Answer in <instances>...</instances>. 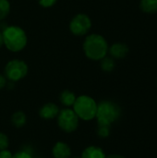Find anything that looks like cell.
I'll list each match as a JSON object with an SVG mask.
<instances>
[{"instance_id":"cell-1","label":"cell","mask_w":157,"mask_h":158,"mask_svg":"<svg viewBox=\"0 0 157 158\" xmlns=\"http://www.w3.org/2000/svg\"><path fill=\"white\" fill-rule=\"evenodd\" d=\"M108 43L105 38L97 33L88 35L83 43L82 48L87 58L93 61H100L108 53Z\"/></svg>"},{"instance_id":"cell-2","label":"cell","mask_w":157,"mask_h":158,"mask_svg":"<svg viewBox=\"0 0 157 158\" xmlns=\"http://www.w3.org/2000/svg\"><path fill=\"white\" fill-rule=\"evenodd\" d=\"M3 41L4 45L7 50L13 53L19 52L23 50L28 43V38L25 31L15 25L7 26L3 31Z\"/></svg>"},{"instance_id":"cell-3","label":"cell","mask_w":157,"mask_h":158,"mask_svg":"<svg viewBox=\"0 0 157 158\" xmlns=\"http://www.w3.org/2000/svg\"><path fill=\"white\" fill-rule=\"evenodd\" d=\"M122 114L121 107L114 101L103 100L97 104V112L95 118L98 124H105L112 126L118 121Z\"/></svg>"},{"instance_id":"cell-4","label":"cell","mask_w":157,"mask_h":158,"mask_svg":"<svg viewBox=\"0 0 157 158\" xmlns=\"http://www.w3.org/2000/svg\"><path fill=\"white\" fill-rule=\"evenodd\" d=\"M72 109L80 119L90 121L95 118L97 112V103L89 95H80L76 98Z\"/></svg>"},{"instance_id":"cell-5","label":"cell","mask_w":157,"mask_h":158,"mask_svg":"<svg viewBox=\"0 0 157 158\" xmlns=\"http://www.w3.org/2000/svg\"><path fill=\"white\" fill-rule=\"evenodd\" d=\"M56 122L62 131L66 133H71L77 131L80 123V118L72 108L65 107L63 109H60L56 117Z\"/></svg>"},{"instance_id":"cell-6","label":"cell","mask_w":157,"mask_h":158,"mask_svg":"<svg viewBox=\"0 0 157 158\" xmlns=\"http://www.w3.org/2000/svg\"><path fill=\"white\" fill-rule=\"evenodd\" d=\"M28 71V65L20 59H12L8 61L4 69L5 77L11 82H17L24 79L27 76Z\"/></svg>"},{"instance_id":"cell-7","label":"cell","mask_w":157,"mask_h":158,"mask_svg":"<svg viewBox=\"0 0 157 158\" xmlns=\"http://www.w3.org/2000/svg\"><path fill=\"white\" fill-rule=\"evenodd\" d=\"M92 28L90 17L84 13L77 14L69 22V31L75 36H83L89 32Z\"/></svg>"},{"instance_id":"cell-8","label":"cell","mask_w":157,"mask_h":158,"mask_svg":"<svg viewBox=\"0 0 157 158\" xmlns=\"http://www.w3.org/2000/svg\"><path fill=\"white\" fill-rule=\"evenodd\" d=\"M60 109L57 105L54 103H46L44 104L39 110V116L41 118L44 120H51L56 118Z\"/></svg>"},{"instance_id":"cell-9","label":"cell","mask_w":157,"mask_h":158,"mask_svg":"<svg viewBox=\"0 0 157 158\" xmlns=\"http://www.w3.org/2000/svg\"><path fill=\"white\" fill-rule=\"evenodd\" d=\"M130 48L124 43H115L110 47H108V53L114 59H122L129 54Z\"/></svg>"},{"instance_id":"cell-10","label":"cell","mask_w":157,"mask_h":158,"mask_svg":"<svg viewBox=\"0 0 157 158\" xmlns=\"http://www.w3.org/2000/svg\"><path fill=\"white\" fill-rule=\"evenodd\" d=\"M54 158H71V149L67 143L57 142L52 149Z\"/></svg>"},{"instance_id":"cell-11","label":"cell","mask_w":157,"mask_h":158,"mask_svg":"<svg viewBox=\"0 0 157 158\" xmlns=\"http://www.w3.org/2000/svg\"><path fill=\"white\" fill-rule=\"evenodd\" d=\"M81 158H106V155L101 147L91 145L83 150Z\"/></svg>"},{"instance_id":"cell-12","label":"cell","mask_w":157,"mask_h":158,"mask_svg":"<svg viewBox=\"0 0 157 158\" xmlns=\"http://www.w3.org/2000/svg\"><path fill=\"white\" fill-rule=\"evenodd\" d=\"M76 98V94L69 90H64L59 95V101L65 107H72Z\"/></svg>"},{"instance_id":"cell-13","label":"cell","mask_w":157,"mask_h":158,"mask_svg":"<svg viewBox=\"0 0 157 158\" xmlns=\"http://www.w3.org/2000/svg\"><path fill=\"white\" fill-rule=\"evenodd\" d=\"M140 8L146 14H156L157 0H141Z\"/></svg>"},{"instance_id":"cell-14","label":"cell","mask_w":157,"mask_h":158,"mask_svg":"<svg viewBox=\"0 0 157 158\" xmlns=\"http://www.w3.org/2000/svg\"><path fill=\"white\" fill-rule=\"evenodd\" d=\"M11 122L12 125L16 128H22L26 122H27V117L24 112L22 111H17L15 112L11 117Z\"/></svg>"},{"instance_id":"cell-15","label":"cell","mask_w":157,"mask_h":158,"mask_svg":"<svg viewBox=\"0 0 157 158\" xmlns=\"http://www.w3.org/2000/svg\"><path fill=\"white\" fill-rule=\"evenodd\" d=\"M100 66L103 71L105 72H111L114 70L115 67H116V63H115V59L111 56H105L104 58H102L100 60Z\"/></svg>"},{"instance_id":"cell-16","label":"cell","mask_w":157,"mask_h":158,"mask_svg":"<svg viewBox=\"0 0 157 158\" xmlns=\"http://www.w3.org/2000/svg\"><path fill=\"white\" fill-rule=\"evenodd\" d=\"M10 12V3L8 0H0V21L5 19Z\"/></svg>"},{"instance_id":"cell-17","label":"cell","mask_w":157,"mask_h":158,"mask_svg":"<svg viewBox=\"0 0 157 158\" xmlns=\"http://www.w3.org/2000/svg\"><path fill=\"white\" fill-rule=\"evenodd\" d=\"M111 133V126L110 125H105V124H98L97 128V135L102 138L105 139L109 137Z\"/></svg>"},{"instance_id":"cell-18","label":"cell","mask_w":157,"mask_h":158,"mask_svg":"<svg viewBox=\"0 0 157 158\" xmlns=\"http://www.w3.org/2000/svg\"><path fill=\"white\" fill-rule=\"evenodd\" d=\"M8 145H9L8 137L5 133L0 132V151L5 150V149H7Z\"/></svg>"},{"instance_id":"cell-19","label":"cell","mask_w":157,"mask_h":158,"mask_svg":"<svg viewBox=\"0 0 157 158\" xmlns=\"http://www.w3.org/2000/svg\"><path fill=\"white\" fill-rule=\"evenodd\" d=\"M37 1H38L39 5L42 7H44V8L52 7L57 2V0H37Z\"/></svg>"},{"instance_id":"cell-20","label":"cell","mask_w":157,"mask_h":158,"mask_svg":"<svg viewBox=\"0 0 157 158\" xmlns=\"http://www.w3.org/2000/svg\"><path fill=\"white\" fill-rule=\"evenodd\" d=\"M13 158H33V156L29 151L22 150V151H19L18 153L13 155Z\"/></svg>"},{"instance_id":"cell-21","label":"cell","mask_w":157,"mask_h":158,"mask_svg":"<svg viewBox=\"0 0 157 158\" xmlns=\"http://www.w3.org/2000/svg\"><path fill=\"white\" fill-rule=\"evenodd\" d=\"M0 158H13V155L9 150L5 149L0 151Z\"/></svg>"},{"instance_id":"cell-22","label":"cell","mask_w":157,"mask_h":158,"mask_svg":"<svg viewBox=\"0 0 157 158\" xmlns=\"http://www.w3.org/2000/svg\"><path fill=\"white\" fill-rule=\"evenodd\" d=\"M6 86V78L4 75L0 74V90L5 88Z\"/></svg>"},{"instance_id":"cell-23","label":"cell","mask_w":157,"mask_h":158,"mask_svg":"<svg viewBox=\"0 0 157 158\" xmlns=\"http://www.w3.org/2000/svg\"><path fill=\"white\" fill-rule=\"evenodd\" d=\"M106 158H126L123 156H120V155H116V154H113V155H109V156H106Z\"/></svg>"},{"instance_id":"cell-24","label":"cell","mask_w":157,"mask_h":158,"mask_svg":"<svg viewBox=\"0 0 157 158\" xmlns=\"http://www.w3.org/2000/svg\"><path fill=\"white\" fill-rule=\"evenodd\" d=\"M4 45V41H3V34L2 31H0V47H2Z\"/></svg>"},{"instance_id":"cell-25","label":"cell","mask_w":157,"mask_h":158,"mask_svg":"<svg viewBox=\"0 0 157 158\" xmlns=\"http://www.w3.org/2000/svg\"><path fill=\"white\" fill-rule=\"evenodd\" d=\"M71 158H81V157H79V156H74V157H71Z\"/></svg>"}]
</instances>
